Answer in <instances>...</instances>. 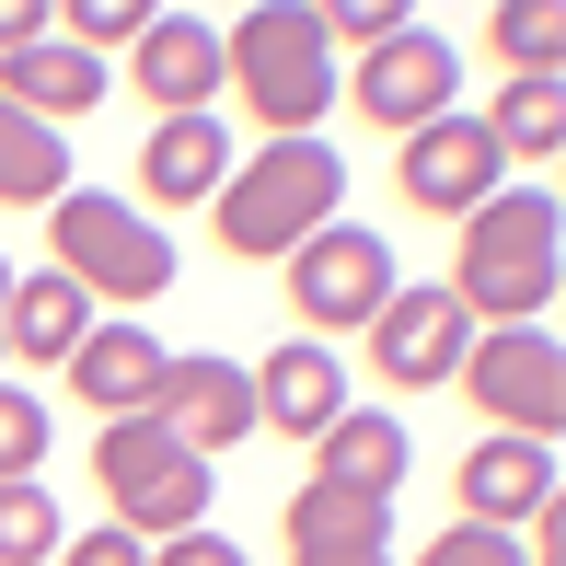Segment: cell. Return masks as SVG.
Wrapping results in <instances>:
<instances>
[{
	"label": "cell",
	"mask_w": 566,
	"mask_h": 566,
	"mask_svg": "<svg viewBox=\"0 0 566 566\" xmlns=\"http://www.w3.org/2000/svg\"><path fill=\"white\" fill-rule=\"evenodd\" d=\"M555 254H566L555 197H544V186H497L474 220H462L440 290L462 301V324H485V336H497V324H544V301H555Z\"/></svg>",
	"instance_id": "obj_1"
},
{
	"label": "cell",
	"mask_w": 566,
	"mask_h": 566,
	"mask_svg": "<svg viewBox=\"0 0 566 566\" xmlns=\"http://www.w3.org/2000/svg\"><path fill=\"white\" fill-rule=\"evenodd\" d=\"M336 209H347L336 139H266L254 163H231V186L209 197V231H220V254H243V266H290Z\"/></svg>",
	"instance_id": "obj_2"
},
{
	"label": "cell",
	"mask_w": 566,
	"mask_h": 566,
	"mask_svg": "<svg viewBox=\"0 0 566 566\" xmlns=\"http://www.w3.org/2000/svg\"><path fill=\"white\" fill-rule=\"evenodd\" d=\"M220 70H231V93H243V116H266V139H313V127L336 116V93H347V70H336V46H324L313 0L243 12L220 35Z\"/></svg>",
	"instance_id": "obj_3"
},
{
	"label": "cell",
	"mask_w": 566,
	"mask_h": 566,
	"mask_svg": "<svg viewBox=\"0 0 566 566\" xmlns=\"http://www.w3.org/2000/svg\"><path fill=\"white\" fill-rule=\"evenodd\" d=\"M93 485H105V521L139 532V544H174V532H209V462L174 440L163 417H105L93 428Z\"/></svg>",
	"instance_id": "obj_4"
},
{
	"label": "cell",
	"mask_w": 566,
	"mask_h": 566,
	"mask_svg": "<svg viewBox=\"0 0 566 566\" xmlns=\"http://www.w3.org/2000/svg\"><path fill=\"white\" fill-rule=\"evenodd\" d=\"M46 266L82 301H163L174 290V231L150 209H127V197H105V186H70L46 209Z\"/></svg>",
	"instance_id": "obj_5"
},
{
	"label": "cell",
	"mask_w": 566,
	"mask_h": 566,
	"mask_svg": "<svg viewBox=\"0 0 566 566\" xmlns=\"http://www.w3.org/2000/svg\"><path fill=\"white\" fill-rule=\"evenodd\" d=\"M451 381L474 394V417L497 428V440H544L555 451V428H566V347L544 336V324H497V336H474Z\"/></svg>",
	"instance_id": "obj_6"
},
{
	"label": "cell",
	"mask_w": 566,
	"mask_h": 566,
	"mask_svg": "<svg viewBox=\"0 0 566 566\" xmlns=\"http://www.w3.org/2000/svg\"><path fill=\"white\" fill-rule=\"evenodd\" d=\"M394 290H405V277H394V243H381L370 220H324L313 243L290 254V313L313 324V347L324 336H370V313Z\"/></svg>",
	"instance_id": "obj_7"
},
{
	"label": "cell",
	"mask_w": 566,
	"mask_h": 566,
	"mask_svg": "<svg viewBox=\"0 0 566 566\" xmlns=\"http://www.w3.org/2000/svg\"><path fill=\"white\" fill-rule=\"evenodd\" d=\"M347 105L370 116V127H394V139H417L428 116L462 105V46L440 35V23H405V35H381L370 59L347 70Z\"/></svg>",
	"instance_id": "obj_8"
},
{
	"label": "cell",
	"mask_w": 566,
	"mask_h": 566,
	"mask_svg": "<svg viewBox=\"0 0 566 566\" xmlns=\"http://www.w3.org/2000/svg\"><path fill=\"white\" fill-rule=\"evenodd\" d=\"M394 186H405V209H428V220H474L485 197L509 186V163H497V139H485V116H428L417 139L394 150Z\"/></svg>",
	"instance_id": "obj_9"
},
{
	"label": "cell",
	"mask_w": 566,
	"mask_h": 566,
	"mask_svg": "<svg viewBox=\"0 0 566 566\" xmlns=\"http://www.w3.org/2000/svg\"><path fill=\"white\" fill-rule=\"evenodd\" d=\"M462 347H474V324H462V301L428 277V290H394L370 313V370L394 381V394H440L462 370Z\"/></svg>",
	"instance_id": "obj_10"
},
{
	"label": "cell",
	"mask_w": 566,
	"mask_h": 566,
	"mask_svg": "<svg viewBox=\"0 0 566 566\" xmlns=\"http://www.w3.org/2000/svg\"><path fill=\"white\" fill-rule=\"evenodd\" d=\"M150 417H163L197 462H220V451L254 440V370H243V358H220V347H197V358H174V370H163Z\"/></svg>",
	"instance_id": "obj_11"
},
{
	"label": "cell",
	"mask_w": 566,
	"mask_h": 566,
	"mask_svg": "<svg viewBox=\"0 0 566 566\" xmlns=\"http://www.w3.org/2000/svg\"><path fill=\"white\" fill-rule=\"evenodd\" d=\"M127 70H139L150 116H209L220 93H231V70H220V23H197V12H150L139 46H127Z\"/></svg>",
	"instance_id": "obj_12"
},
{
	"label": "cell",
	"mask_w": 566,
	"mask_h": 566,
	"mask_svg": "<svg viewBox=\"0 0 566 566\" xmlns=\"http://www.w3.org/2000/svg\"><path fill=\"white\" fill-rule=\"evenodd\" d=\"M163 370H174V347L150 336L139 313H116V324H93V336L70 347V370H59V381H70L82 405H93V428H105V417H150Z\"/></svg>",
	"instance_id": "obj_13"
},
{
	"label": "cell",
	"mask_w": 566,
	"mask_h": 566,
	"mask_svg": "<svg viewBox=\"0 0 566 566\" xmlns=\"http://www.w3.org/2000/svg\"><path fill=\"white\" fill-rule=\"evenodd\" d=\"M290 566H394V497L290 485Z\"/></svg>",
	"instance_id": "obj_14"
},
{
	"label": "cell",
	"mask_w": 566,
	"mask_h": 566,
	"mask_svg": "<svg viewBox=\"0 0 566 566\" xmlns=\"http://www.w3.org/2000/svg\"><path fill=\"white\" fill-rule=\"evenodd\" d=\"M336 417H347V370H336V347L290 336V347H266V358H254V428H290V440H324Z\"/></svg>",
	"instance_id": "obj_15"
},
{
	"label": "cell",
	"mask_w": 566,
	"mask_h": 566,
	"mask_svg": "<svg viewBox=\"0 0 566 566\" xmlns=\"http://www.w3.org/2000/svg\"><path fill=\"white\" fill-rule=\"evenodd\" d=\"M231 186V127L220 116H150L139 139V197L150 209H209Z\"/></svg>",
	"instance_id": "obj_16"
},
{
	"label": "cell",
	"mask_w": 566,
	"mask_h": 566,
	"mask_svg": "<svg viewBox=\"0 0 566 566\" xmlns=\"http://www.w3.org/2000/svg\"><path fill=\"white\" fill-rule=\"evenodd\" d=\"M555 451L544 440H497V428H485L474 451H462V521H485V532H521L532 509L555 497Z\"/></svg>",
	"instance_id": "obj_17"
},
{
	"label": "cell",
	"mask_w": 566,
	"mask_h": 566,
	"mask_svg": "<svg viewBox=\"0 0 566 566\" xmlns=\"http://www.w3.org/2000/svg\"><path fill=\"white\" fill-rule=\"evenodd\" d=\"M0 105H23L35 127H70V116L105 105V59H82L70 35H35V46L0 59Z\"/></svg>",
	"instance_id": "obj_18"
},
{
	"label": "cell",
	"mask_w": 566,
	"mask_h": 566,
	"mask_svg": "<svg viewBox=\"0 0 566 566\" xmlns=\"http://www.w3.org/2000/svg\"><path fill=\"white\" fill-rule=\"evenodd\" d=\"M93 324H105V313H93V301L70 290L59 266H35V277H12V301H0V347H12L23 370H70V347H82Z\"/></svg>",
	"instance_id": "obj_19"
},
{
	"label": "cell",
	"mask_w": 566,
	"mask_h": 566,
	"mask_svg": "<svg viewBox=\"0 0 566 566\" xmlns=\"http://www.w3.org/2000/svg\"><path fill=\"white\" fill-rule=\"evenodd\" d=\"M417 440H405V417H381V405H347L336 428L313 440V485H358V497H394Z\"/></svg>",
	"instance_id": "obj_20"
},
{
	"label": "cell",
	"mask_w": 566,
	"mask_h": 566,
	"mask_svg": "<svg viewBox=\"0 0 566 566\" xmlns=\"http://www.w3.org/2000/svg\"><path fill=\"white\" fill-rule=\"evenodd\" d=\"M59 197H70V127L0 105V209H59Z\"/></svg>",
	"instance_id": "obj_21"
},
{
	"label": "cell",
	"mask_w": 566,
	"mask_h": 566,
	"mask_svg": "<svg viewBox=\"0 0 566 566\" xmlns=\"http://www.w3.org/2000/svg\"><path fill=\"white\" fill-rule=\"evenodd\" d=\"M485 139H497V163H555L566 150V82H497Z\"/></svg>",
	"instance_id": "obj_22"
},
{
	"label": "cell",
	"mask_w": 566,
	"mask_h": 566,
	"mask_svg": "<svg viewBox=\"0 0 566 566\" xmlns=\"http://www.w3.org/2000/svg\"><path fill=\"white\" fill-rule=\"evenodd\" d=\"M485 46L509 59V82H566V12H555V0H509V12H485Z\"/></svg>",
	"instance_id": "obj_23"
},
{
	"label": "cell",
	"mask_w": 566,
	"mask_h": 566,
	"mask_svg": "<svg viewBox=\"0 0 566 566\" xmlns=\"http://www.w3.org/2000/svg\"><path fill=\"white\" fill-rule=\"evenodd\" d=\"M59 544H70L59 497L46 485H0V566H59Z\"/></svg>",
	"instance_id": "obj_24"
},
{
	"label": "cell",
	"mask_w": 566,
	"mask_h": 566,
	"mask_svg": "<svg viewBox=\"0 0 566 566\" xmlns=\"http://www.w3.org/2000/svg\"><path fill=\"white\" fill-rule=\"evenodd\" d=\"M46 474V394L0 381V485H35Z\"/></svg>",
	"instance_id": "obj_25"
},
{
	"label": "cell",
	"mask_w": 566,
	"mask_h": 566,
	"mask_svg": "<svg viewBox=\"0 0 566 566\" xmlns=\"http://www.w3.org/2000/svg\"><path fill=\"white\" fill-rule=\"evenodd\" d=\"M405 23H417L405 0H324V46H358V59H370L381 35H405Z\"/></svg>",
	"instance_id": "obj_26"
},
{
	"label": "cell",
	"mask_w": 566,
	"mask_h": 566,
	"mask_svg": "<svg viewBox=\"0 0 566 566\" xmlns=\"http://www.w3.org/2000/svg\"><path fill=\"white\" fill-rule=\"evenodd\" d=\"M417 566H521V532H485V521H451L440 544H417Z\"/></svg>",
	"instance_id": "obj_27"
},
{
	"label": "cell",
	"mask_w": 566,
	"mask_h": 566,
	"mask_svg": "<svg viewBox=\"0 0 566 566\" xmlns=\"http://www.w3.org/2000/svg\"><path fill=\"white\" fill-rule=\"evenodd\" d=\"M59 566H150V544H139V532H70V544H59Z\"/></svg>",
	"instance_id": "obj_28"
},
{
	"label": "cell",
	"mask_w": 566,
	"mask_h": 566,
	"mask_svg": "<svg viewBox=\"0 0 566 566\" xmlns=\"http://www.w3.org/2000/svg\"><path fill=\"white\" fill-rule=\"evenodd\" d=\"M150 566H243L231 532H174V544H150Z\"/></svg>",
	"instance_id": "obj_29"
},
{
	"label": "cell",
	"mask_w": 566,
	"mask_h": 566,
	"mask_svg": "<svg viewBox=\"0 0 566 566\" xmlns=\"http://www.w3.org/2000/svg\"><path fill=\"white\" fill-rule=\"evenodd\" d=\"M46 35V0H0V59H12V46H35Z\"/></svg>",
	"instance_id": "obj_30"
},
{
	"label": "cell",
	"mask_w": 566,
	"mask_h": 566,
	"mask_svg": "<svg viewBox=\"0 0 566 566\" xmlns=\"http://www.w3.org/2000/svg\"><path fill=\"white\" fill-rule=\"evenodd\" d=\"M0 301H12V254H0ZM0 358H12V347H0Z\"/></svg>",
	"instance_id": "obj_31"
}]
</instances>
